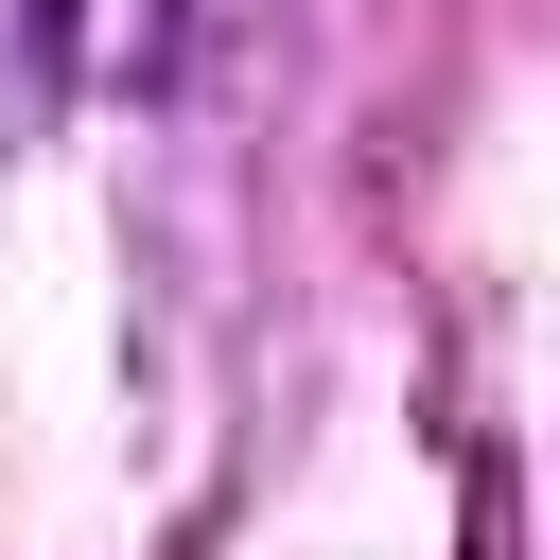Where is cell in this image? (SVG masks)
I'll use <instances>...</instances> for the list:
<instances>
[]
</instances>
